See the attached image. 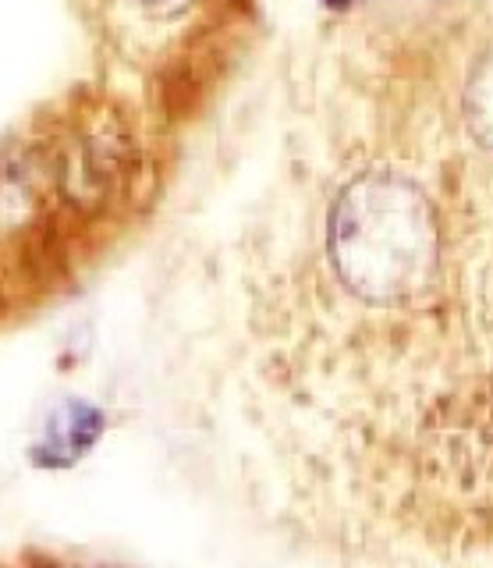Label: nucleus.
I'll return each mask as SVG.
<instances>
[{
    "label": "nucleus",
    "instance_id": "nucleus-1",
    "mask_svg": "<svg viewBox=\"0 0 493 568\" xmlns=\"http://www.w3.org/2000/svg\"><path fill=\"white\" fill-rule=\"evenodd\" d=\"M245 253L295 511L401 565H493V0H377Z\"/></svg>",
    "mask_w": 493,
    "mask_h": 568
},
{
    "label": "nucleus",
    "instance_id": "nucleus-2",
    "mask_svg": "<svg viewBox=\"0 0 493 568\" xmlns=\"http://www.w3.org/2000/svg\"><path fill=\"white\" fill-rule=\"evenodd\" d=\"M135 4L153 18H178L196 4V0H135Z\"/></svg>",
    "mask_w": 493,
    "mask_h": 568
},
{
    "label": "nucleus",
    "instance_id": "nucleus-3",
    "mask_svg": "<svg viewBox=\"0 0 493 568\" xmlns=\"http://www.w3.org/2000/svg\"><path fill=\"white\" fill-rule=\"evenodd\" d=\"M330 4H338V8H356V4H362V0H330Z\"/></svg>",
    "mask_w": 493,
    "mask_h": 568
}]
</instances>
